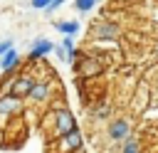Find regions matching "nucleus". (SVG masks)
I'll use <instances>...</instances> for the list:
<instances>
[{
	"instance_id": "nucleus-1",
	"label": "nucleus",
	"mask_w": 158,
	"mask_h": 153,
	"mask_svg": "<svg viewBox=\"0 0 158 153\" xmlns=\"http://www.w3.org/2000/svg\"><path fill=\"white\" fill-rule=\"evenodd\" d=\"M77 128H79V121H77V116L72 114V109L64 106V104H52V106L40 116V131L44 133L47 141L62 138V136H67V133H72V131H77Z\"/></svg>"
},
{
	"instance_id": "nucleus-2",
	"label": "nucleus",
	"mask_w": 158,
	"mask_h": 153,
	"mask_svg": "<svg viewBox=\"0 0 158 153\" xmlns=\"http://www.w3.org/2000/svg\"><path fill=\"white\" fill-rule=\"evenodd\" d=\"M72 69H74L77 79H81V81H91V79H99V76L106 72V62H104L101 57H94V54L79 49V62H74Z\"/></svg>"
},
{
	"instance_id": "nucleus-3",
	"label": "nucleus",
	"mask_w": 158,
	"mask_h": 153,
	"mask_svg": "<svg viewBox=\"0 0 158 153\" xmlns=\"http://www.w3.org/2000/svg\"><path fill=\"white\" fill-rule=\"evenodd\" d=\"M128 136H133V123H131L128 116H114L109 123H104V143H109L114 151Z\"/></svg>"
},
{
	"instance_id": "nucleus-4",
	"label": "nucleus",
	"mask_w": 158,
	"mask_h": 153,
	"mask_svg": "<svg viewBox=\"0 0 158 153\" xmlns=\"http://www.w3.org/2000/svg\"><path fill=\"white\" fill-rule=\"evenodd\" d=\"M121 35H123V30H121L118 20H109V17H99L89 27V39L91 42H96V39L99 42H116Z\"/></svg>"
},
{
	"instance_id": "nucleus-5",
	"label": "nucleus",
	"mask_w": 158,
	"mask_h": 153,
	"mask_svg": "<svg viewBox=\"0 0 158 153\" xmlns=\"http://www.w3.org/2000/svg\"><path fill=\"white\" fill-rule=\"evenodd\" d=\"M84 151V133L81 128L62 136V138H52L47 141V153H79Z\"/></svg>"
},
{
	"instance_id": "nucleus-6",
	"label": "nucleus",
	"mask_w": 158,
	"mask_h": 153,
	"mask_svg": "<svg viewBox=\"0 0 158 153\" xmlns=\"http://www.w3.org/2000/svg\"><path fill=\"white\" fill-rule=\"evenodd\" d=\"M57 79L52 76V79H40L37 84H35V89H32V94L27 96V104L32 106V109H42V106H47L49 101H52V96L57 94ZM62 91V89H59Z\"/></svg>"
},
{
	"instance_id": "nucleus-7",
	"label": "nucleus",
	"mask_w": 158,
	"mask_h": 153,
	"mask_svg": "<svg viewBox=\"0 0 158 153\" xmlns=\"http://www.w3.org/2000/svg\"><path fill=\"white\" fill-rule=\"evenodd\" d=\"M27 109V101L25 99H17L12 94H0V118H17L22 116Z\"/></svg>"
},
{
	"instance_id": "nucleus-8",
	"label": "nucleus",
	"mask_w": 158,
	"mask_h": 153,
	"mask_svg": "<svg viewBox=\"0 0 158 153\" xmlns=\"http://www.w3.org/2000/svg\"><path fill=\"white\" fill-rule=\"evenodd\" d=\"M91 123H109L114 118V104L109 99H94V104L86 109Z\"/></svg>"
},
{
	"instance_id": "nucleus-9",
	"label": "nucleus",
	"mask_w": 158,
	"mask_h": 153,
	"mask_svg": "<svg viewBox=\"0 0 158 153\" xmlns=\"http://www.w3.org/2000/svg\"><path fill=\"white\" fill-rule=\"evenodd\" d=\"M57 47L47 39V37H40V39H35L32 42V47H30V52H27V59H30V64H37V62H42L47 54H52Z\"/></svg>"
},
{
	"instance_id": "nucleus-10",
	"label": "nucleus",
	"mask_w": 158,
	"mask_h": 153,
	"mask_svg": "<svg viewBox=\"0 0 158 153\" xmlns=\"http://www.w3.org/2000/svg\"><path fill=\"white\" fill-rule=\"evenodd\" d=\"M20 64H22V57H20L17 49H12V52H7V54L0 59V72H2V74H15V72L20 69Z\"/></svg>"
},
{
	"instance_id": "nucleus-11",
	"label": "nucleus",
	"mask_w": 158,
	"mask_h": 153,
	"mask_svg": "<svg viewBox=\"0 0 158 153\" xmlns=\"http://www.w3.org/2000/svg\"><path fill=\"white\" fill-rule=\"evenodd\" d=\"M116 153H143V141H141V136H128L118 148H116Z\"/></svg>"
},
{
	"instance_id": "nucleus-12",
	"label": "nucleus",
	"mask_w": 158,
	"mask_h": 153,
	"mask_svg": "<svg viewBox=\"0 0 158 153\" xmlns=\"http://www.w3.org/2000/svg\"><path fill=\"white\" fill-rule=\"evenodd\" d=\"M54 30L64 37H74V35H79V22L77 20H59V22H54Z\"/></svg>"
},
{
	"instance_id": "nucleus-13",
	"label": "nucleus",
	"mask_w": 158,
	"mask_h": 153,
	"mask_svg": "<svg viewBox=\"0 0 158 153\" xmlns=\"http://www.w3.org/2000/svg\"><path fill=\"white\" fill-rule=\"evenodd\" d=\"M96 2L99 0H74V10L77 12H89V10H94Z\"/></svg>"
},
{
	"instance_id": "nucleus-14",
	"label": "nucleus",
	"mask_w": 158,
	"mask_h": 153,
	"mask_svg": "<svg viewBox=\"0 0 158 153\" xmlns=\"http://www.w3.org/2000/svg\"><path fill=\"white\" fill-rule=\"evenodd\" d=\"M12 49H15L12 39H2V42H0V59H2V57H5L7 52H12Z\"/></svg>"
},
{
	"instance_id": "nucleus-15",
	"label": "nucleus",
	"mask_w": 158,
	"mask_h": 153,
	"mask_svg": "<svg viewBox=\"0 0 158 153\" xmlns=\"http://www.w3.org/2000/svg\"><path fill=\"white\" fill-rule=\"evenodd\" d=\"M52 5V0H30V7L32 10H47Z\"/></svg>"
},
{
	"instance_id": "nucleus-16",
	"label": "nucleus",
	"mask_w": 158,
	"mask_h": 153,
	"mask_svg": "<svg viewBox=\"0 0 158 153\" xmlns=\"http://www.w3.org/2000/svg\"><path fill=\"white\" fill-rule=\"evenodd\" d=\"M54 54H57V59H59V62H67V64H72V62H69V54H67V49H64L62 44L54 49Z\"/></svg>"
},
{
	"instance_id": "nucleus-17",
	"label": "nucleus",
	"mask_w": 158,
	"mask_h": 153,
	"mask_svg": "<svg viewBox=\"0 0 158 153\" xmlns=\"http://www.w3.org/2000/svg\"><path fill=\"white\" fill-rule=\"evenodd\" d=\"M64 2H67V0H52V5H49L44 12H47V15H54V12H57V7H62Z\"/></svg>"
},
{
	"instance_id": "nucleus-18",
	"label": "nucleus",
	"mask_w": 158,
	"mask_h": 153,
	"mask_svg": "<svg viewBox=\"0 0 158 153\" xmlns=\"http://www.w3.org/2000/svg\"><path fill=\"white\" fill-rule=\"evenodd\" d=\"M116 2H133V0H116Z\"/></svg>"
},
{
	"instance_id": "nucleus-19",
	"label": "nucleus",
	"mask_w": 158,
	"mask_h": 153,
	"mask_svg": "<svg viewBox=\"0 0 158 153\" xmlns=\"http://www.w3.org/2000/svg\"><path fill=\"white\" fill-rule=\"evenodd\" d=\"M79 153H84V151H79Z\"/></svg>"
}]
</instances>
